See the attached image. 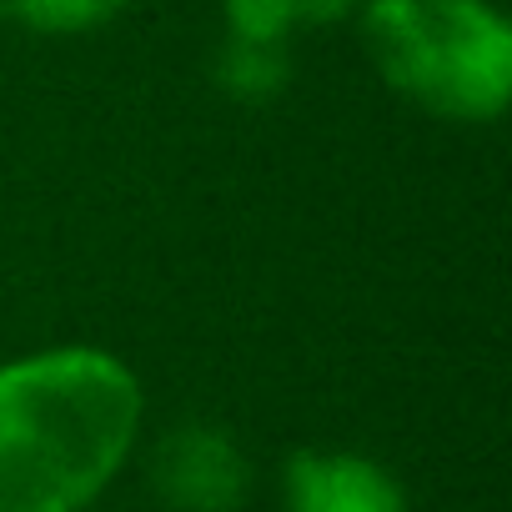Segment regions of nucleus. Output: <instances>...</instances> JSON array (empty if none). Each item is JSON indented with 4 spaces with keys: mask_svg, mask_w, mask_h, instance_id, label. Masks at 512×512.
Listing matches in <instances>:
<instances>
[{
    "mask_svg": "<svg viewBox=\"0 0 512 512\" xmlns=\"http://www.w3.org/2000/svg\"><path fill=\"white\" fill-rule=\"evenodd\" d=\"M146 387L126 357L66 342L0 362V512H86L126 472Z\"/></svg>",
    "mask_w": 512,
    "mask_h": 512,
    "instance_id": "1",
    "label": "nucleus"
},
{
    "mask_svg": "<svg viewBox=\"0 0 512 512\" xmlns=\"http://www.w3.org/2000/svg\"><path fill=\"white\" fill-rule=\"evenodd\" d=\"M362 46L392 96L452 126H492L512 101V21L492 0H367Z\"/></svg>",
    "mask_w": 512,
    "mask_h": 512,
    "instance_id": "2",
    "label": "nucleus"
},
{
    "mask_svg": "<svg viewBox=\"0 0 512 512\" xmlns=\"http://www.w3.org/2000/svg\"><path fill=\"white\" fill-rule=\"evenodd\" d=\"M151 487L171 512H241L251 462L216 422H181L151 447Z\"/></svg>",
    "mask_w": 512,
    "mask_h": 512,
    "instance_id": "3",
    "label": "nucleus"
},
{
    "mask_svg": "<svg viewBox=\"0 0 512 512\" xmlns=\"http://www.w3.org/2000/svg\"><path fill=\"white\" fill-rule=\"evenodd\" d=\"M282 512H412L397 472L352 447H297L282 467Z\"/></svg>",
    "mask_w": 512,
    "mask_h": 512,
    "instance_id": "4",
    "label": "nucleus"
},
{
    "mask_svg": "<svg viewBox=\"0 0 512 512\" xmlns=\"http://www.w3.org/2000/svg\"><path fill=\"white\" fill-rule=\"evenodd\" d=\"M211 81L231 101L262 106V101H277L292 86V56H287V46H262V41H231V36H221V46L211 56Z\"/></svg>",
    "mask_w": 512,
    "mask_h": 512,
    "instance_id": "5",
    "label": "nucleus"
},
{
    "mask_svg": "<svg viewBox=\"0 0 512 512\" xmlns=\"http://www.w3.org/2000/svg\"><path fill=\"white\" fill-rule=\"evenodd\" d=\"M131 0H0L6 21L36 31V36H91L111 26Z\"/></svg>",
    "mask_w": 512,
    "mask_h": 512,
    "instance_id": "6",
    "label": "nucleus"
},
{
    "mask_svg": "<svg viewBox=\"0 0 512 512\" xmlns=\"http://www.w3.org/2000/svg\"><path fill=\"white\" fill-rule=\"evenodd\" d=\"M221 26L231 41H262V46H287L302 31L287 0H221Z\"/></svg>",
    "mask_w": 512,
    "mask_h": 512,
    "instance_id": "7",
    "label": "nucleus"
},
{
    "mask_svg": "<svg viewBox=\"0 0 512 512\" xmlns=\"http://www.w3.org/2000/svg\"><path fill=\"white\" fill-rule=\"evenodd\" d=\"M297 26H342V21H357V11L367 0H287Z\"/></svg>",
    "mask_w": 512,
    "mask_h": 512,
    "instance_id": "8",
    "label": "nucleus"
},
{
    "mask_svg": "<svg viewBox=\"0 0 512 512\" xmlns=\"http://www.w3.org/2000/svg\"><path fill=\"white\" fill-rule=\"evenodd\" d=\"M0 26H6V11H0Z\"/></svg>",
    "mask_w": 512,
    "mask_h": 512,
    "instance_id": "9",
    "label": "nucleus"
}]
</instances>
